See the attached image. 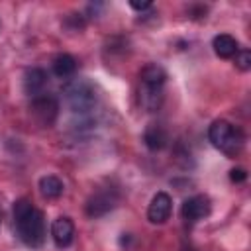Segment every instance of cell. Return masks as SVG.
Masks as SVG:
<instances>
[{
  "mask_svg": "<svg viewBox=\"0 0 251 251\" xmlns=\"http://www.w3.org/2000/svg\"><path fill=\"white\" fill-rule=\"evenodd\" d=\"M14 222L18 237L31 249H39L45 241V218L43 214L25 198L14 204Z\"/></svg>",
  "mask_w": 251,
  "mask_h": 251,
  "instance_id": "1",
  "label": "cell"
},
{
  "mask_svg": "<svg viewBox=\"0 0 251 251\" xmlns=\"http://www.w3.org/2000/svg\"><path fill=\"white\" fill-rule=\"evenodd\" d=\"M63 94H65V102L73 114L86 116L96 106V90L84 78L67 80L63 86Z\"/></svg>",
  "mask_w": 251,
  "mask_h": 251,
  "instance_id": "2",
  "label": "cell"
},
{
  "mask_svg": "<svg viewBox=\"0 0 251 251\" xmlns=\"http://www.w3.org/2000/svg\"><path fill=\"white\" fill-rule=\"evenodd\" d=\"M208 139H210V143L216 149L224 151L226 155L239 153V149L243 145L241 131L235 126H231L229 122H226V120H216V122L210 124V127H208Z\"/></svg>",
  "mask_w": 251,
  "mask_h": 251,
  "instance_id": "3",
  "label": "cell"
},
{
  "mask_svg": "<svg viewBox=\"0 0 251 251\" xmlns=\"http://www.w3.org/2000/svg\"><path fill=\"white\" fill-rule=\"evenodd\" d=\"M29 112L33 116V120L39 124V126H53V122L57 120V114H59V102L55 96L51 94H39L35 98H31V104H29Z\"/></svg>",
  "mask_w": 251,
  "mask_h": 251,
  "instance_id": "4",
  "label": "cell"
},
{
  "mask_svg": "<svg viewBox=\"0 0 251 251\" xmlns=\"http://www.w3.org/2000/svg\"><path fill=\"white\" fill-rule=\"evenodd\" d=\"M116 202H118V198L112 190H100L86 200L84 212L88 218H100V216H106L110 210H114Z\"/></svg>",
  "mask_w": 251,
  "mask_h": 251,
  "instance_id": "5",
  "label": "cell"
},
{
  "mask_svg": "<svg viewBox=\"0 0 251 251\" xmlns=\"http://www.w3.org/2000/svg\"><path fill=\"white\" fill-rule=\"evenodd\" d=\"M210 208H212L210 198L206 194H196V196H190L182 202L180 216L186 222H198V220H204L210 214Z\"/></svg>",
  "mask_w": 251,
  "mask_h": 251,
  "instance_id": "6",
  "label": "cell"
},
{
  "mask_svg": "<svg viewBox=\"0 0 251 251\" xmlns=\"http://www.w3.org/2000/svg\"><path fill=\"white\" fill-rule=\"evenodd\" d=\"M173 212V200L167 192H157L147 208V220L151 224H165L171 218Z\"/></svg>",
  "mask_w": 251,
  "mask_h": 251,
  "instance_id": "7",
  "label": "cell"
},
{
  "mask_svg": "<svg viewBox=\"0 0 251 251\" xmlns=\"http://www.w3.org/2000/svg\"><path fill=\"white\" fill-rule=\"evenodd\" d=\"M51 237H53V241H55V245L59 249L69 247L73 243V239H75V224H73V220L67 218V216L57 218L51 224Z\"/></svg>",
  "mask_w": 251,
  "mask_h": 251,
  "instance_id": "8",
  "label": "cell"
},
{
  "mask_svg": "<svg viewBox=\"0 0 251 251\" xmlns=\"http://www.w3.org/2000/svg\"><path fill=\"white\" fill-rule=\"evenodd\" d=\"M45 86H47V73L43 69L31 67L24 73V90H25L27 96L35 98V96L43 94Z\"/></svg>",
  "mask_w": 251,
  "mask_h": 251,
  "instance_id": "9",
  "label": "cell"
},
{
  "mask_svg": "<svg viewBox=\"0 0 251 251\" xmlns=\"http://www.w3.org/2000/svg\"><path fill=\"white\" fill-rule=\"evenodd\" d=\"M165 100V92L163 86H155V84H139V104L143 110L147 112H157L161 108Z\"/></svg>",
  "mask_w": 251,
  "mask_h": 251,
  "instance_id": "10",
  "label": "cell"
},
{
  "mask_svg": "<svg viewBox=\"0 0 251 251\" xmlns=\"http://www.w3.org/2000/svg\"><path fill=\"white\" fill-rule=\"evenodd\" d=\"M143 143L151 151H161L169 143V135L161 124H149L143 131Z\"/></svg>",
  "mask_w": 251,
  "mask_h": 251,
  "instance_id": "11",
  "label": "cell"
},
{
  "mask_svg": "<svg viewBox=\"0 0 251 251\" xmlns=\"http://www.w3.org/2000/svg\"><path fill=\"white\" fill-rule=\"evenodd\" d=\"M212 47H214V53L222 59H229L233 57L237 51H239V45H237V39L231 37L229 33H220L212 39Z\"/></svg>",
  "mask_w": 251,
  "mask_h": 251,
  "instance_id": "12",
  "label": "cell"
},
{
  "mask_svg": "<svg viewBox=\"0 0 251 251\" xmlns=\"http://www.w3.org/2000/svg\"><path fill=\"white\" fill-rule=\"evenodd\" d=\"M51 69H53V75L59 76V78H69L75 75L76 71V59L69 53H59L53 63H51Z\"/></svg>",
  "mask_w": 251,
  "mask_h": 251,
  "instance_id": "13",
  "label": "cell"
},
{
  "mask_svg": "<svg viewBox=\"0 0 251 251\" xmlns=\"http://www.w3.org/2000/svg\"><path fill=\"white\" fill-rule=\"evenodd\" d=\"M63 180L55 175H45L39 178V192L43 198L47 200H53V198H59L63 194Z\"/></svg>",
  "mask_w": 251,
  "mask_h": 251,
  "instance_id": "14",
  "label": "cell"
},
{
  "mask_svg": "<svg viewBox=\"0 0 251 251\" xmlns=\"http://www.w3.org/2000/svg\"><path fill=\"white\" fill-rule=\"evenodd\" d=\"M139 76H141V82L143 84H155V86H165V80H167L165 69L161 65H157V63L145 65Z\"/></svg>",
  "mask_w": 251,
  "mask_h": 251,
  "instance_id": "15",
  "label": "cell"
},
{
  "mask_svg": "<svg viewBox=\"0 0 251 251\" xmlns=\"http://www.w3.org/2000/svg\"><path fill=\"white\" fill-rule=\"evenodd\" d=\"M233 57H235V67L239 71H249L251 69V51L243 49V51H237Z\"/></svg>",
  "mask_w": 251,
  "mask_h": 251,
  "instance_id": "16",
  "label": "cell"
},
{
  "mask_svg": "<svg viewBox=\"0 0 251 251\" xmlns=\"http://www.w3.org/2000/svg\"><path fill=\"white\" fill-rule=\"evenodd\" d=\"M245 178H247V171H245V169L235 167V169L229 171V180H231V182H243Z\"/></svg>",
  "mask_w": 251,
  "mask_h": 251,
  "instance_id": "17",
  "label": "cell"
},
{
  "mask_svg": "<svg viewBox=\"0 0 251 251\" xmlns=\"http://www.w3.org/2000/svg\"><path fill=\"white\" fill-rule=\"evenodd\" d=\"M129 6H131L133 10H137V12H145V10H149L153 4H151L149 0H145V2H137V0H131V2H129Z\"/></svg>",
  "mask_w": 251,
  "mask_h": 251,
  "instance_id": "18",
  "label": "cell"
}]
</instances>
